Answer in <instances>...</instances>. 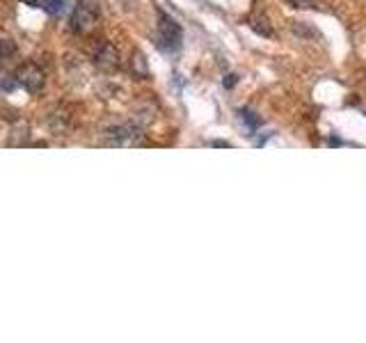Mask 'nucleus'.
Here are the masks:
<instances>
[{
    "instance_id": "obj_4",
    "label": "nucleus",
    "mask_w": 366,
    "mask_h": 343,
    "mask_svg": "<svg viewBox=\"0 0 366 343\" xmlns=\"http://www.w3.org/2000/svg\"><path fill=\"white\" fill-rule=\"evenodd\" d=\"M94 62L99 66H103V69H114V66L119 64V55H117V51H114L110 44H101L99 51L94 53Z\"/></svg>"
},
{
    "instance_id": "obj_5",
    "label": "nucleus",
    "mask_w": 366,
    "mask_h": 343,
    "mask_svg": "<svg viewBox=\"0 0 366 343\" xmlns=\"http://www.w3.org/2000/svg\"><path fill=\"white\" fill-rule=\"evenodd\" d=\"M14 55H16V46H14V41L0 39V66H3L7 60H11Z\"/></svg>"
},
{
    "instance_id": "obj_1",
    "label": "nucleus",
    "mask_w": 366,
    "mask_h": 343,
    "mask_svg": "<svg viewBox=\"0 0 366 343\" xmlns=\"http://www.w3.org/2000/svg\"><path fill=\"white\" fill-rule=\"evenodd\" d=\"M158 37H160V41H163L165 49H169V51H174L181 46L179 23L172 16H167L165 11H158Z\"/></svg>"
},
{
    "instance_id": "obj_7",
    "label": "nucleus",
    "mask_w": 366,
    "mask_h": 343,
    "mask_svg": "<svg viewBox=\"0 0 366 343\" xmlns=\"http://www.w3.org/2000/svg\"><path fill=\"white\" fill-rule=\"evenodd\" d=\"M224 85H227V87H232V85H236V76H227V80H224Z\"/></svg>"
},
{
    "instance_id": "obj_6",
    "label": "nucleus",
    "mask_w": 366,
    "mask_h": 343,
    "mask_svg": "<svg viewBox=\"0 0 366 343\" xmlns=\"http://www.w3.org/2000/svg\"><path fill=\"white\" fill-rule=\"evenodd\" d=\"M293 3H295L297 7H312V5H314V0H293Z\"/></svg>"
},
{
    "instance_id": "obj_3",
    "label": "nucleus",
    "mask_w": 366,
    "mask_h": 343,
    "mask_svg": "<svg viewBox=\"0 0 366 343\" xmlns=\"http://www.w3.org/2000/svg\"><path fill=\"white\" fill-rule=\"evenodd\" d=\"M16 80L32 94H37L44 87V71L37 64H23L16 71Z\"/></svg>"
},
{
    "instance_id": "obj_2",
    "label": "nucleus",
    "mask_w": 366,
    "mask_h": 343,
    "mask_svg": "<svg viewBox=\"0 0 366 343\" xmlns=\"http://www.w3.org/2000/svg\"><path fill=\"white\" fill-rule=\"evenodd\" d=\"M99 19V7L92 0H83L76 11H74V28L80 32H87L89 28H94V23Z\"/></svg>"
}]
</instances>
